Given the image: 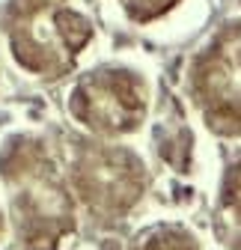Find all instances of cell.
Returning a JSON list of instances; mask_svg holds the SVG:
<instances>
[{"instance_id":"cell-6","label":"cell","mask_w":241,"mask_h":250,"mask_svg":"<svg viewBox=\"0 0 241 250\" xmlns=\"http://www.w3.org/2000/svg\"><path fill=\"white\" fill-rule=\"evenodd\" d=\"M137 250H197V241L179 227H158L140 238Z\"/></svg>"},{"instance_id":"cell-7","label":"cell","mask_w":241,"mask_h":250,"mask_svg":"<svg viewBox=\"0 0 241 250\" xmlns=\"http://www.w3.org/2000/svg\"><path fill=\"white\" fill-rule=\"evenodd\" d=\"M122 9L134 18V21H152L164 12H170L179 0H119Z\"/></svg>"},{"instance_id":"cell-10","label":"cell","mask_w":241,"mask_h":250,"mask_svg":"<svg viewBox=\"0 0 241 250\" xmlns=\"http://www.w3.org/2000/svg\"><path fill=\"white\" fill-rule=\"evenodd\" d=\"M0 229H3V221H0Z\"/></svg>"},{"instance_id":"cell-8","label":"cell","mask_w":241,"mask_h":250,"mask_svg":"<svg viewBox=\"0 0 241 250\" xmlns=\"http://www.w3.org/2000/svg\"><path fill=\"white\" fill-rule=\"evenodd\" d=\"M223 208L232 214V221L241 224V161L226 176V185H223Z\"/></svg>"},{"instance_id":"cell-9","label":"cell","mask_w":241,"mask_h":250,"mask_svg":"<svg viewBox=\"0 0 241 250\" xmlns=\"http://www.w3.org/2000/svg\"><path fill=\"white\" fill-rule=\"evenodd\" d=\"M235 250H241V244H235Z\"/></svg>"},{"instance_id":"cell-2","label":"cell","mask_w":241,"mask_h":250,"mask_svg":"<svg viewBox=\"0 0 241 250\" xmlns=\"http://www.w3.org/2000/svg\"><path fill=\"white\" fill-rule=\"evenodd\" d=\"M6 36L21 69L39 78H60L72 72L93 39V24L72 0H12Z\"/></svg>"},{"instance_id":"cell-4","label":"cell","mask_w":241,"mask_h":250,"mask_svg":"<svg viewBox=\"0 0 241 250\" xmlns=\"http://www.w3.org/2000/svg\"><path fill=\"white\" fill-rule=\"evenodd\" d=\"M72 179L86 208L104 217L125 214L146 188L140 158L116 146H83L75 158Z\"/></svg>"},{"instance_id":"cell-5","label":"cell","mask_w":241,"mask_h":250,"mask_svg":"<svg viewBox=\"0 0 241 250\" xmlns=\"http://www.w3.org/2000/svg\"><path fill=\"white\" fill-rule=\"evenodd\" d=\"M194 96L208 128L241 134V27H232L194 62Z\"/></svg>"},{"instance_id":"cell-3","label":"cell","mask_w":241,"mask_h":250,"mask_svg":"<svg viewBox=\"0 0 241 250\" xmlns=\"http://www.w3.org/2000/svg\"><path fill=\"white\" fill-rule=\"evenodd\" d=\"M146 83L128 69H99L80 78L72 89V116L96 134H128L146 116Z\"/></svg>"},{"instance_id":"cell-1","label":"cell","mask_w":241,"mask_h":250,"mask_svg":"<svg viewBox=\"0 0 241 250\" xmlns=\"http://www.w3.org/2000/svg\"><path fill=\"white\" fill-rule=\"evenodd\" d=\"M0 173L12 191V211L24 247L60 250V241L75 229V206L48 152L30 140H18L3 152Z\"/></svg>"}]
</instances>
